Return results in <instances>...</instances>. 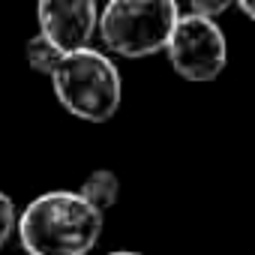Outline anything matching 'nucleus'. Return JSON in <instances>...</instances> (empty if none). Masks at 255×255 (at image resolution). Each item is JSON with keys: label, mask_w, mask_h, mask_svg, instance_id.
Masks as SVG:
<instances>
[{"label": "nucleus", "mask_w": 255, "mask_h": 255, "mask_svg": "<svg viewBox=\"0 0 255 255\" xmlns=\"http://www.w3.org/2000/svg\"><path fill=\"white\" fill-rule=\"evenodd\" d=\"M102 216L81 192L51 189L18 213V240L33 255H87L102 234Z\"/></svg>", "instance_id": "1"}, {"label": "nucleus", "mask_w": 255, "mask_h": 255, "mask_svg": "<svg viewBox=\"0 0 255 255\" xmlns=\"http://www.w3.org/2000/svg\"><path fill=\"white\" fill-rule=\"evenodd\" d=\"M57 102L87 123H105L120 108V72L114 60L90 45L63 51L57 69L48 75Z\"/></svg>", "instance_id": "2"}, {"label": "nucleus", "mask_w": 255, "mask_h": 255, "mask_svg": "<svg viewBox=\"0 0 255 255\" xmlns=\"http://www.w3.org/2000/svg\"><path fill=\"white\" fill-rule=\"evenodd\" d=\"M177 18V0H108L99 15V36L108 51L138 60L165 51Z\"/></svg>", "instance_id": "3"}, {"label": "nucleus", "mask_w": 255, "mask_h": 255, "mask_svg": "<svg viewBox=\"0 0 255 255\" xmlns=\"http://www.w3.org/2000/svg\"><path fill=\"white\" fill-rule=\"evenodd\" d=\"M165 54L171 60V69L183 81H216L228 63V42L222 27L210 15H180L171 39L165 45Z\"/></svg>", "instance_id": "4"}, {"label": "nucleus", "mask_w": 255, "mask_h": 255, "mask_svg": "<svg viewBox=\"0 0 255 255\" xmlns=\"http://www.w3.org/2000/svg\"><path fill=\"white\" fill-rule=\"evenodd\" d=\"M96 0H36L39 33H45L63 51H78L90 45L99 27Z\"/></svg>", "instance_id": "5"}, {"label": "nucleus", "mask_w": 255, "mask_h": 255, "mask_svg": "<svg viewBox=\"0 0 255 255\" xmlns=\"http://www.w3.org/2000/svg\"><path fill=\"white\" fill-rule=\"evenodd\" d=\"M78 192H81L93 207H99V210L105 213V210L114 207L117 198H120V180H117V174H114L111 168H96V171H90V174L84 177V183H81Z\"/></svg>", "instance_id": "6"}, {"label": "nucleus", "mask_w": 255, "mask_h": 255, "mask_svg": "<svg viewBox=\"0 0 255 255\" xmlns=\"http://www.w3.org/2000/svg\"><path fill=\"white\" fill-rule=\"evenodd\" d=\"M24 57H27V66H30L33 72L51 75V72L57 69L60 57H63V48L54 45L45 33H36V36H30L27 45H24Z\"/></svg>", "instance_id": "7"}, {"label": "nucleus", "mask_w": 255, "mask_h": 255, "mask_svg": "<svg viewBox=\"0 0 255 255\" xmlns=\"http://www.w3.org/2000/svg\"><path fill=\"white\" fill-rule=\"evenodd\" d=\"M12 231H18V210L6 192H0V249L12 237Z\"/></svg>", "instance_id": "8"}, {"label": "nucleus", "mask_w": 255, "mask_h": 255, "mask_svg": "<svg viewBox=\"0 0 255 255\" xmlns=\"http://www.w3.org/2000/svg\"><path fill=\"white\" fill-rule=\"evenodd\" d=\"M186 3H189V9H192V12L216 18V15H222V12L234 3V0H186Z\"/></svg>", "instance_id": "9"}, {"label": "nucleus", "mask_w": 255, "mask_h": 255, "mask_svg": "<svg viewBox=\"0 0 255 255\" xmlns=\"http://www.w3.org/2000/svg\"><path fill=\"white\" fill-rule=\"evenodd\" d=\"M234 3H237V6L252 18V21H255V0H234Z\"/></svg>", "instance_id": "10"}, {"label": "nucleus", "mask_w": 255, "mask_h": 255, "mask_svg": "<svg viewBox=\"0 0 255 255\" xmlns=\"http://www.w3.org/2000/svg\"><path fill=\"white\" fill-rule=\"evenodd\" d=\"M108 255H141V252H129V249H117V252H108Z\"/></svg>", "instance_id": "11"}, {"label": "nucleus", "mask_w": 255, "mask_h": 255, "mask_svg": "<svg viewBox=\"0 0 255 255\" xmlns=\"http://www.w3.org/2000/svg\"><path fill=\"white\" fill-rule=\"evenodd\" d=\"M27 255H33V252H27Z\"/></svg>", "instance_id": "12"}]
</instances>
